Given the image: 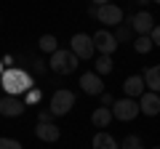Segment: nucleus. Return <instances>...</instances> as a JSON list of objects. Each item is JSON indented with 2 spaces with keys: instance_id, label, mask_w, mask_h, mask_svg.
Masks as SVG:
<instances>
[{
  "instance_id": "1",
  "label": "nucleus",
  "mask_w": 160,
  "mask_h": 149,
  "mask_svg": "<svg viewBox=\"0 0 160 149\" xmlns=\"http://www.w3.org/2000/svg\"><path fill=\"white\" fill-rule=\"evenodd\" d=\"M0 88L8 93V96H22L24 91L32 88V77H29L24 69H13V67H6L0 72Z\"/></svg>"
},
{
  "instance_id": "2",
  "label": "nucleus",
  "mask_w": 160,
  "mask_h": 149,
  "mask_svg": "<svg viewBox=\"0 0 160 149\" xmlns=\"http://www.w3.org/2000/svg\"><path fill=\"white\" fill-rule=\"evenodd\" d=\"M80 59L75 56V53L64 51V48H56V51L51 53V61H48V69L56 74H72L75 69H78Z\"/></svg>"
},
{
  "instance_id": "3",
  "label": "nucleus",
  "mask_w": 160,
  "mask_h": 149,
  "mask_svg": "<svg viewBox=\"0 0 160 149\" xmlns=\"http://www.w3.org/2000/svg\"><path fill=\"white\" fill-rule=\"evenodd\" d=\"M109 112H112V117L115 120H120V123H131V120H136L142 112H139V104H136V99H115L112 101V107H109Z\"/></svg>"
},
{
  "instance_id": "4",
  "label": "nucleus",
  "mask_w": 160,
  "mask_h": 149,
  "mask_svg": "<svg viewBox=\"0 0 160 149\" xmlns=\"http://www.w3.org/2000/svg\"><path fill=\"white\" fill-rule=\"evenodd\" d=\"M69 53H75L78 59H93L96 56V48H93L91 35H86V32L72 35V40H69Z\"/></svg>"
},
{
  "instance_id": "5",
  "label": "nucleus",
  "mask_w": 160,
  "mask_h": 149,
  "mask_svg": "<svg viewBox=\"0 0 160 149\" xmlns=\"http://www.w3.org/2000/svg\"><path fill=\"white\" fill-rule=\"evenodd\" d=\"M72 107H75V93L62 88V91H56L51 96V109H48V112H51L53 117H64Z\"/></svg>"
},
{
  "instance_id": "6",
  "label": "nucleus",
  "mask_w": 160,
  "mask_h": 149,
  "mask_svg": "<svg viewBox=\"0 0 160 149\" xmlns=\"http://www.w3.org/2000/svg\"><path fill=\"white\" fill-rule=\"evenodd\" d=\"M96 19H99L102 24H107V27H118V24H123V8L115 6V3L99 6V8H96Z\"/></svg>"
},
{
  "instance_id": "7",
  "label": "nucleus",
  "mask_w": 160,
  "mask_h": 149,
  "mask_svg": "<svg viewBox=\"0 0 160 149\" xmlns=\"http://www.w3.org/2000/svg\"><path fill=\"white\" fill-rule=\"evenodd\" d=\"M27 112V104L22 101V96H0V115L3 117H19Z\"/></svg>"
},
{
  "instance_id": "8",
  "label": "nucleus",
  "mask_w": 160,
  "mask_h": 149,
  "mask_svg": "<svg viewBox=\"0 0 160 149\" xmlns=\"http://www.w3.org/2000/svg\"><path fill=\"white\" fill-rule=\"evenodd\" d=\"M93 40V48H96L102 56H112L115 51H118V40L112 37V32H107V29H99L96 35H91Z\"/></svg>"
},
{
  "instance_id": "9",
  "label": "nucleus",
  "mask_w": 160,
  "mask_h": 149,
  "mask_svg": "<svg viewBox=\"0 0 160 149\" xmlns=\"http://www.w3.org/2000/svg\"><path fill=\"white\" fill-rule=\"evenodd\" d=\"M80 91L88 93V96H99V93H104L102 77H99L96 72H83V74H80Z\"/></svg>"
},
{
  "instance_id": "10",
  "label": "nucleus",
  "mask_w": 160,
  "mask_h": 149,
  "mask_svg": "<svg viewBox=\"0 0 160 149\" xmlns=\"http://www.w3.org/2000/svg\"><path fill=\"white\" fill-rule=\"evenodd\" d=\"M139 112H144L147 117H155L160 112V96L158 93H152V91H144L142 96H139Z\"/></svg>"
},
{
  "instance_id": "11",
  "label": "nucleus",
  "mask_w": 160,
  "mask_h": 149,
  "mask_svg": "<svg viewBox=\"0 0 160 149\" xmlns=\"http://www.w3.org/2000/svg\"><path fill=\"white\" fill-rule=\"evenodd\" d=\"M128 27H131L133 32H139V35H147L149 29L155 27V16H152L149 11H139L136 16L128 19Z\"/></svg>"
},
{
  "instance_id": "12",
  "label": "nucleus",
  "mask_w": 160,
  "mask_h": 149,
  "mask_svg": "<svg viewBox=\"0 0 160 149\" xmlns=\"http://www.w3.org/2000/svg\"><path fill=\"white\" fill-rule=\"evenodd\" d=\"M35 136H38L40 141H46V144H53V141L62 138V131H59V125H53V123H38Z\"/></svg>"
},
{
  "instance_id": "13",
  "label": "nucleus",
  "mask_w": 160,
  "mask_h": 149,
  "mask_svg": "<svg viewBox=\"0 0 160 149\" xmlns=\"http://www.w3.org/2000/svg\"><path fill=\"white\" fill-rule=\"evenodd\" d=\"M123 93H126V99H139L144 93V80L142 74H131V77H126V83H123Z\"/></svg>"
},
{
  "instance_id": "14",
  "label": "nucleus",
  "mask_w": 160,
  "mask_h": 149,
  "mask_svg": "<svg viewBox=\"0 0 160 149\" xmlns=\"http://www.w3.org/2000/svg\"><path fill=\"white\" fill-rule=\"evenodd\" d=\"M142 80H144V85H147L152 93H158L160 91V67H158V64H152V67L142 74Z\"/></svg>"
},
{
  "instance_id": "15",
  "label": "nucleus",
  "mask_w": 160,
  "mask_h": 149,
  "mask_svg": "<svg viewBox=\"0 0 160 149\" xmlns=\"http://www.w3.org/2000/svg\"><path fill=\"white\" fill-rule=\"evenodd\" d=\"M91 123H93V128H107L109 123H112V112H109V107H96L91 112Z\"/></svg>"
},
{
  "instance_id": "16",
  "label": "nucleus",
  "mask_w": 160,
  "mask_h": 149,
  "mask_svg": "<svg viewBox=\"0 0 160 149\" xmlns=\"http://www.w3.org/2000/svg\"><path fill=\"white\" fill-rule=\"evenodd\" d=\"M91 147L93 149H118V141H115L109 133H104V131H99L96 136H93V141H91Z\"/></svg>"
},
{
  "instance_id": "17",
  "label": "nucleus",
  "mask_w": 160,
  "mask_h": 149,
  "mask_svg": "<svg viewBox=\"0 0 160 149\" xmlns=\"http://www.w3.org/2000/svg\"><path fill=\"white\" fill-rule=\"evenodd\" d=\"M112 67H115V64H112V56H102V53H99V56H96V64H93V72H96L99 77H104V74L112 72Z\"/></svg>"
},
{
  "instance_id": "18",
  "label": "nucleus",
  "mask_w": 160,
  "mask_h": 149,
  "mask_svg": "<svg viewBox=\"0 0 160 149\" xmlns=\"http://www.w3.org/2000/svg\"><path fill=\"white\" fill-rule=\"evenodd\" d=\"M38 48H40V51H46V53H53L59 48V40L53 37V35H43V37L38 40Z\"/></svg>"
},
{
  "instance_id": "19",
  "label": "nucleus",
  "mask_w": 160,
  "mask_h": 149,
  "mask_svg": "<svg viewBox=\"0 0 160 149\" xmlns=\"http://www.w3.org/2000/svg\"><path fill=\"white\" fill-rule=\"evenodd\" d=\"M133 48H136V53H149L155 46L149 43V37H147V35H139L136 40H133Z\"/></svg>"
},
{
  "instance_id": "20",
  "label": "nucleus",
  "mask_w": 160,
  "mask_h": 149,
  "mask_svg": "<svg viewBox=\"0 0 160 149\" xmlns=\"http://www.w3.org/2000/svg\"><path fill=\"white\" fill-rule=\"evenodd\" d=\"M131 35H133V29L128 24H118V32H112V37L118 43H126V40H131Z\"/></svg>"
},
{
  "instance_id": "21",
  "label": "nucleus",
  "mask_w": 160,
  "mask_h": 149,
  "mask_svg": "<svg viewBox=\"0 0 160 149\" xmlns=\"http://www.w3.org/2000/svg\"><path fill=\"white\" fill-rule=\"evenodd\" d=\"M40 99H43V93H40V88H29V91H24V99H22V101L24 104H27V107H29V104H40Z\"/></svg>"
},
{
  "instance_id": "22",
  "label": "nucleus",
  "mask_w": 160,
  "mask_h": 149,
  "mask_svg": "<svg viewBox=\"0 0 160 149\" xmlns=\"http://www.w3.org/2000/svg\"><path fill=\"white\" fill-rule=\"evenodd\" d=\"M136 147H142V138L131 133V136H126V138H123V144H120L118 149H136Z\"/></svg>"
},
{
  "instance_id": "23",
  "label": "nucleus",
  "mask_w": 160,
  "mask_h": 149,
  "mask_svg": "<svg viewBox=\"0 0 160 149\" xmlns=\"http://www.w3.org/2000/svg\"><path fill=\"white\" fill-rule=\"evenodd\" d=\"M0 149H22L16 138H0Z\"/></svg>"
},
{
  "instance_id": "24",
  "label": "nucleus",
  "mask_w": 160,
  "mask_h": 149,
  "mask_svg": "<svg viewBox=\"0 0 160 149\" xmlns=\"http://www.w3.org/2000/svg\"><path fill=\"white\" fill-rule=\"evenodd\" d=\"M99 96H102V107H112V101H115V96H112V93H107V91H104V93H99Z\"/></svg>"
},
{
  "instance_id": "25",
  "label": "nucleus",
  "mask_w": 160,
  "mask_h": 149,
  "mask_svg": "<svg viewBox=\"0 0 160 149\" xmlns=\"http://www.w3.org/2000/svg\"><path fill=\"white\" fill-rule=\"evenodd\" d=\"M51 120H53V115L48 112V109H43V112L38 115V123H51Z\"/></svg>"
},
{
  "instance_id": "26",
  "label": "nucleus",
  "mask_w": 160,
  "mask_h": 149,
  "mask_svg": "<svg viewBox=\"0 0 160 149\" xmlns=\"http://www.w3.org/2000/svg\"><path fill=\"white\" fill-rule=\"evenodd\" d=\"M91 3H93V6L99 8V6H107V3H112V0H91Z\"/></svg>"
},
{
  "instance_id": "27",
  "label": "nucleus",
  "mask_w": 160,
  "mask_h": 149,
  "mask_svg": "<svg viewBox=\"0 0 160 149\" xmlns=\"http://www.w3.org/2000/svg\"><path fill=\"white\" fill-rule=\"evenodd\" d=\"M136 3H139V6H147V3H149V0H136Z\"/></svg>"
},
{
  "instance_id": "28",
  "label": "nucleus",
  "mask_w": 160,
  "mask_h": 149,
  "mask_svg": "<svg viewBox=\"0 0 160 149\" xmlns=\"http://www.w3.org/2000/svg\"><path fill=\"white\" fill-rule=\"evenodd\" d=\"M3 69H6V67H3V59H0V72H3Z\"/></svg>"
},
{
  "instance_id": "29",
  "label": "nucleus",
  "mask_w": 160,
  "mask_h": 149,
  "mask_svg": "<svg viewBox=\"0 0 160 149\" xmlns=\"http://www.w3.org/2000/svg\"><path fill=\"white\" fill-rule=\"evenodd\" d=\"M152 149H160V147H152Z\"/></svg>"
},
{
  "instance_id": "30",
  "label": "nucleus",
  "mask_w": 160,
  "mask_h": 149,
  "mask_svg": "<svg viewBox=\"0 0 160 149\" xmlns=\"http://www.w3.org/2000/svg\"><path fill=\"white\" fill-rule=\"evenodd\" d=\"M136 149H144V147H136Z\"/></svg>"
}]
</instances>
